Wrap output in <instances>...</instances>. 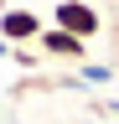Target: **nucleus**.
Wrapping results in <instances>:
<instances>
[{"label": "nucleus", "instance_id": "2", "mask_svg": "<svg viewBox=\"0 0 119 124\" xmlns=\"http://www.w3.org/2000/svg\"><path fill=\"white\" fill-rule=\"evenodd\" d=\"M41 16L36 10H26V5H10V10H0V36H5L10 46H26V41H41Z\"/></svg>", "mask_w": 119, "mask_h": 124}, {"label": "nucleus", "instance_id": "7", "mask_svg": "<svg viewBox=\"0 0 119 124\" xmlns=\"http://www.w3.org/2000/svg\"><path fill=\"white\" fill-rule=\"evenodd\" d=\"M0 10H10V0H0Z\"/></svg>", "mask_w": 119, "mask_h": 124}, {"label": "nucleus", "instance_id": "5", "mask_svg": "<svg viewBox=\"0 0 119 124\" xmlns=\"http://www.w3.org/2000/svg\"><path fill=\"white\" fill-rule=\"evenodd\" d=\"M0 62H16V46H10L5 36H0Z\"/></svg>", "mask_w": 119, "mask_h": 124}, {"label": "nucleus", "instance_id": "6", "mask_svg": "<svg viewBox=\"0 0 119 124\" xmlns=\"http://www.w3.org/2000/svg\"><path fill=\"white\" fill-rule=\"evenodd\" d=\"M103 108H109V114H119V98H109V103H103Z\"/></svg>", "mask_w": 119, "mask_h": 124}, {"label": "nucleus", "instance_id": "1", "mask_svg": "<svg viewBox=\"0 0 119 124\" xmlns=\"http://www.w3.org/2000/svg\"><path fill=\"white\" fill-rule=\"evenodd\" d=\"M52 26L78 31V36H88V41H93L103 21H98V10L88 5V0H57V5H52Z\"/></svg>", "mask_w": 119, "mask_h": 124}, {"label": "nucleus", "instance_id": "4", "mask_svg": "<svg viewBox=\"0 0 119 124\" xmlns=\"http://www.w3.org/2000/svg\"><path fill=\"white\" fill-rule=\"evenodd\" d=\"M114 67H103V62H78V83H88V88H109L114 83Z\"/></svg>", "mask_w": 119, "mask_h": 124}, {"label": "nucleus", "instance_id": "3", "mask_svg": "<svg viewBox=\"0 0 119 124\" xmlns=\"http://www.w3.org/2000/svg\"><path fill=\"white\" fill-rule=\"evenodd\" d=\"M41 52H47V57H62V62H88V36L62 31V26H47V31H41Z\"/></svg>", "mask_w": 119, "mask_h": 124}]
</instances>
